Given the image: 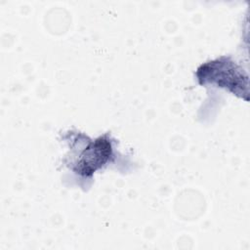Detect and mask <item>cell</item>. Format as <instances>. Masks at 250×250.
<instances>
[{
  "label": "cell",
  "mask_w": 250,
  "mask_h": 250,
  "mask_svg": "<svg viewBox=\"0 0 250 250\" xmlns=\"http://www.w3.org/2000/svg\"><path fill=\"white\" fill-rule=\"evenodd\" d=\"M242 74L243 71L226 57L202 64L196 71L199 84L216 83L218 87L228 88L236 95L245 94L242 87L248 86L247 76L242 77Z\"/></svg>",
  "instance_id": "6da1fadb"
},
{
  "label": "cell",
  "mask_w": 250,
  "mask_h": 250,
  "mask_svg": "<svg viewBox=\"0 0 250 250\" xmlns=\"http://www.w3.org/2000/svg\"><path fill=\"white\" fill-rule=\"evenodd\" d=\"M78 156H75L70 168L77 174L84 177H92V175L106 162L110 161L113 156L112 141L108 134H104L96 140L84 141V147L79 150Z\"/></svg>",
  "instance_id": "7a4b0ae2"
}]
</instances>
